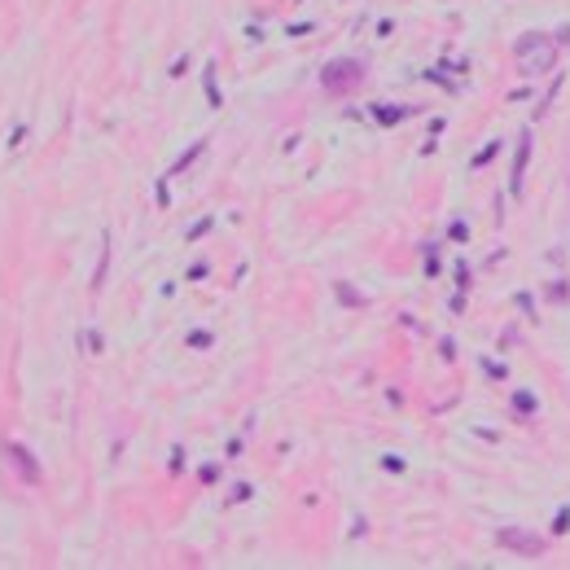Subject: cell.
<instances>
[{"label": "cell", "mask_w": 570, "mask_h": 570, "mask_svg": "<svg viewBox=\"0 0 570 570\" xmlns=\"http://www.w3.org/2000/svg\"><path fill=\"white\" fill-rule=\"evenodd\" d=\"M505 544L526 548V553H539V548H544V544H539V539H531V535H505Z\"/></svg>", "instance_id": "6da1fadb"}]
</instances>
